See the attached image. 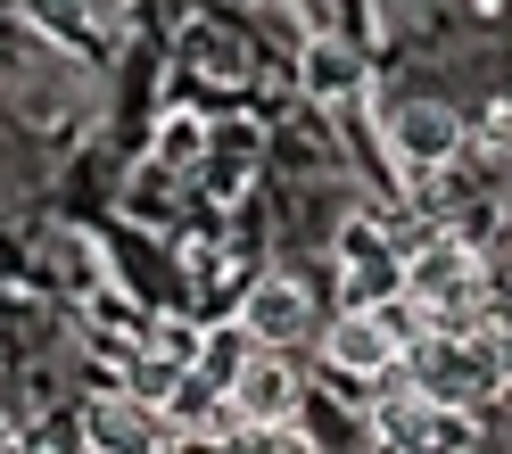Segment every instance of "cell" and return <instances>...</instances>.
Instances as JSON below:
<instances>
[{
	"instance_id": "6",
	"label": "cell",
	"mask_w": 512,
	"mask_h": 454,
	"mask_svg": "<svg viewBox=\"0 0 512 454\" xmlns=\"http://www.w3.org/2000/svg\"><path fill=\"white\" fill-rule=\"evenodd\" d=\"M306 397H314V380L298 372V347H256L240 380H232V405L248 430H281V421H306Z\"/></svg>"
},
{
	"instance_id": "9",
	"label": "cell",
	"mask_w": 512,
	"mask_h": 454,
	"mask_svg": "<svg viewBox=\"0 0 512 454\" xmlns=\"http://www.w3.org/2000/svg\"><path fill=\"white\" fill-rule=\"evenodd\" d=\"M471 149L479 157H512V91H496V100L471 116Z\"/></svg>"
},
{
	"instance_id": "3",
	"label": "cell",
	"mask_w": 512,
	"mask_h": 454,
	"mask_svg": "<svg viewBox=\"0 0 512 454\" xmlns=\"http://www.w3.org/2000/svg\"><path fill=\"white\" fill-rule=\"evenodd\" d=\"M405 372H413V388L430 397V413H488L496 405V372L479 364V347L471 339H455V331H430L422 347L405 355Z\"/></svg>"
},
{
	"instance_id": "7",
	"label": "cell",
	"mask_w": 512,
	"mask_h": 454,
	"mask_svg": "<svg viewBox=\"0 0 512 454\" xmlns=\"http://www.w3.org/2000/svg\"><path fill=\"white\" fill-rule=\"evenodd\" d=\"M83 446L91 454H166L174 421H166V405L133 397V388H108V397L83 405Z\"/></svg>"
},
{
	"instance_id": "1",
	"label": "cell",
	"mask_w": 512,
	"mask_h": 454,
	"mask_svg": "<svg viewBox=\"0 0 512 454\" xmlns=\"http://www.w3.org/2000/svg\"><path fill=\"white\" fill-rule=\"evenodd\" d=\"M380 141H389V166L413 182V174H446L463 166L471 149V116L455 100H438V91H413V100L380 108Z\"/></svg>"
},
{
	"instance_id": "14",
	"label": "cell",
	"mask_w": 512,
	"mask_h": 454,
	"mask_svg": "<svg viewBox=\"0 0 512 454\" xmlns=\"http://www.w3.org/2000/svg\"><path fill=\"white\" fill-rule=\"evenodd\" d=\"M0 438H9V421H0Z\"/></svg>"
},
{
	"instance_id": "4",
	"label": "cell",
	"mask_w": 512,
	"mask_h": 454,
	"mask_svg": "<svg viewBox=\"0 0 512 454\" xmlns=\"http://www.w3.org/2000/svg\"><path fill=\"white\" fill-rule=\"evenodd\" d=\"M314 355H323V372H331L356 405H364V388H372L380 372H397V364H405V347L380 331V314H372V306H364V314H356V306H331V314H323V331H314Z\"/></svg>"
},
{
	"instance_id": "10",
	"label": "cell",
	"mask_w": 512,
	"mask_h": 454,
	"mask_svg": "<svg viewBox=\"0 0 512 454\" xmlns=\"http://www.w3.org/2000/svg\"><path fill=\"white\" fill-rule=\"evenodd\" d=\"M232 454H323V438H306V421H281V430H248Z\"/></svg>"
},
{
	"instance_id": "13",
	"label": "cell",
	"mask_w": 512,
	"mask_h": 454,
	"mask_svg": "<svg viewBox=\"0 0 512 454\" xmlns=\"http://www.w3.org/2000/svg\"><path fill=\"white\" fill-rule=\"evenodd\" d=\"M504 281H512V232H504Z\"/></svg>"
},
{
	"instance_id": "8",
	"label": "cell",
	"mask_w": 512,
	"mask_h": 454,
	"mask_svg": "<svg viewBox=\"0 0 512 454\" xmlns=\"http://www.w3.org/2000/svg\"><path fill=\"white\" fill-rule=\"evenodd\" d=\"M364 91H372V58L356 42H339V34L298 42V100L306 108H347V100H364Z\"/></svg>"
},
{
	"instance_id": "2",
	"label": "cell",
	"mask_w": 512,
	"mask_h": 454,
	"mask_svg": "<svg viewBox=\"0 0 512 454\" xmlns=\"http://www.w3.org/2000/svg\"><path fill=\"white\" fill-rule=\"evenodd\" d=\"M331 265H339V306H380L405 289V232L389 215H347L339 240H331Z\"/></svg>"
},
{
	"instance_id": "5",
	"label": "cell",
	"mask_w": 512,
	"mask_h": 454,
	"mask_svg": "<svg viewBox=\"0 0 512 454\" xmlns=\"http://www.w3.org/2000/svg\"><path fill=\"white\" fill-rule=\"evenodd\" d=\"M232 322H240L256 347H314V331H323V306H314L306 273H256L248 298L232 306Z\"/></svg>"
},
{
	"instance_id": "12",
	"label": "cell",
	"mask_w": 512,
	"mask_h": 454,
	"mask_svg": "<svg viewBox=\"0 0 512 454\" xmlns=\"http://www.w3.org/2000/svg\"><path fill=\"white\" fill-rule=\"evenodd\" d=\"M0 454H25V438H0Z\"/></svg>"
},
{
	"instance_id": "11",
	"label": "cell",
	"mask_w": 512,
	"mask_h": 454,
	"mask_svg": "<svg viewBox=\"0 0 512 454\" xmlns=\"http://www.w3.org/2000/svg\"><path fill=\"white\" fill-rule=\"evenodd\" d=\"M199 149H207V124H199V116H174V124H157V157H166V174H174V166H190Z\"/></svg>"
}]
</instances>
